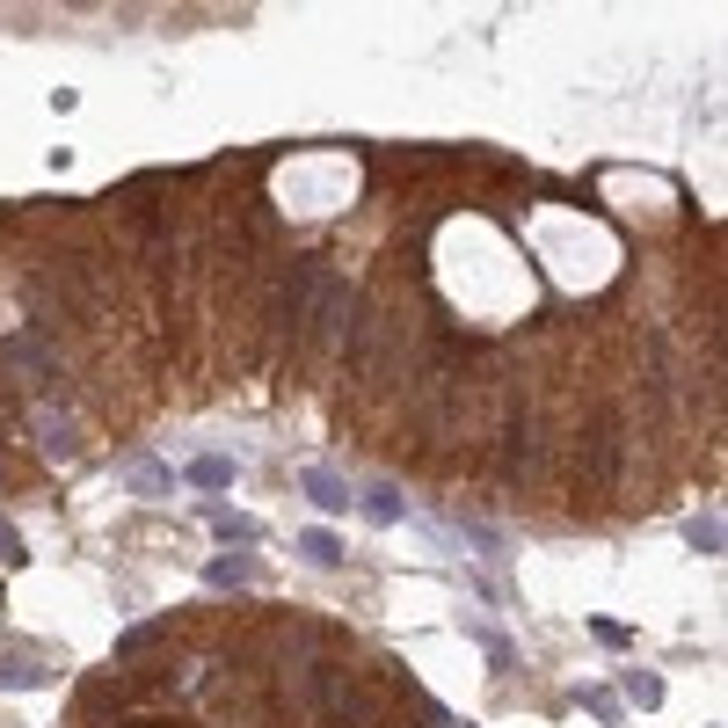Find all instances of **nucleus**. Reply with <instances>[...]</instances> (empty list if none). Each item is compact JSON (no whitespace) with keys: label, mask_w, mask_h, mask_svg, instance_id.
<instances>
[{"label":"nucleus","mask_w":728,"mask_h":728,"mask_svg":"<svg viewBox=\"0 0 728 728\" xmlns=\"http://www.w3.org/2000/svg\"><path fill=\"white\" fill-rule=\"evenodd\" d=\"M503 474H510V481H532V474H539V423H510V430H503Z\"/></svg>","instance_id":"nucleus-4"},{"label":"nucleus","mask_w":728,"mask_h":728,"mask_svg":"<svg viewBox=\"0 0 728 728\" xmlns=\"http://www.w3.org/2000/svg\"><path fill=\"white\" fill-rule=\"evenodd\" d=\"M205 524L226 539V547H256V539H262V524L248 518V510H226V503H205Z\"/></svg>","instance_id":"nucleus-8"},{"label":"nucleus","mask_w":728,"mask_h":728,"mask_svg":"<svg viewBox=\"0 0 728 728\" xmlns=\"http://www.w3.org/2000/svg\"><path fill=\"white\" fill-rule=\"evenodd\" d=\"M160 634H168L160 620H139V626H124V634H117V663H124V656H146V648H160Z\"/></svg>","instance_id":"nucleus-15"},{"label":"nucleus","mask_w":728,"mask_h":728,"mask_svg":"<svg viewBox=\"0 0 728 728\" xmlns=\"http://www.w3.org/2000/svg\"><path fill=\"white\" fill-rule=\"evenodd\" d=\"M626 699H634V707H663V677L656 670H626Z\"/></svg>","instance_id":"nucleus-16"},{"label":"nucleus","mask_w":728,"mask_h":728,"mask_svg":"<svg viewBox=\"0 0 728 728\" xmlns=\"http://www.w3.org/2000/svg\"><path fill=\"white\" fill-rule=\"evenodd\" d=\"M190 488H205V496H219V488H233V459H219V451H205V459H190Z\"/></svg>","instance_id":"nucleus-12"},{"label":"nucleus","mask_w":728,"mask_h":728,"mask_svg":"<svg viewBox=\"0 0 728 728\" xmlns=\"http://www.w3.org/2000/svg\"><path fill=\"white\" fill-rule=\"evenodd\" d=\"M583 467H590V481H597V488H612V481H620V437H612V430H590L583 437Z\"/></svg>","instance_id":"nucleus-7"},{"label":"nucleus","mask_w":728,"mask_h":728,"mask_svg":"<svg viewBox=\"0 0 728 728\" xmlns=\"http://www.w3.org/2000/svg\"><path fill=\"white\" fill-rule=\"evenodd\" d=\"M299 554H306L313 569H343V539H335L329 524H313V532H299Z\"/></svg>","instance_id":"nucleus-11"},{"label":"nucleus","mask_w":728,"mask_h":728,"mask_svg":"<svg viewBox=\"0 0 728 728\" xmlns=\"http://www.w3.org/2000/svg\"><path fill=\"white\" fill-rule=\"evenodd\" d=\"M0 561H8V569H15V561H30V554H22V532H15L8 518H0Z\"/></svg>","instance_id":"nucleus-19"},{"label":"nucleus","mask_w":728,"mask_h":728,"mask_svg":"<svg viewBox=\"0 0 728 728\" xmlns=\"http://www.w3.org/2000/svg\"><path fill=\"white\" fill-rule=\"evenodd\" d=\"M467 634H474V642H481V648H488V663H496V670H510V642H503V634H496V626H481V620H467Z\"/></svg>","instance_id":"nucleus-17"},{"label":"nucleus","mask_w":728,"mask_h":728,"mask_svg":"<svg viewBox=\"0 0 728 728\" xmlns=\"http://www.w3.org/2000/svg\"><path fill=\"white\" fill-rule=\"evenodd\" d=\"M30 430H37V451H44V459H59V467H66V459H81V423H73V416L44 408Z\"/></svg>","instance_id":"nucleus-2"},{"label":"nucleus","mask_w":728,"mask_h":728,"mask_svg":"<svg viewBox=\"0 0 728 728\" xmlns=\"http://www.w3.org/2000/svg\"><path fill=\"white\" fill-rule=\"evenodd\" d=\"M299 488H306V496H313L321 510H350V488L335 481L329 467H306V474H299Z\"/></svg>","instance_id":"nucleus-10"},{"label":"nucleus","mask_w":728,"mask_h":728,"mask_svg":"<svg viewBox=\"0 0 728 728\" xmlns=\"http://www.w3.org/2000/svg\"><path fill=\"white\" fill-rule=\"evenodd\" d=\"M590 634H597L605 648H626V626H612V620H590Z\"/></svg>","instance_id":"nucleus-20"},{"label":"nucleus","mask_w":728,"mask_h":728,"mask_svg":"<svg viewBox=\"0 0 728 728\" xmlns=\"http://www.w3.org/2000/svg\"><path fill=\"white\" fill-rule=\"evenodd\" d=\"M52 685V670L37 656H15V648H0V693H44Z\"/></svg>","instance_id":"nucleus-6"},{"label":"nucleus","mask_w":728,"mask_h":728,"mask_svg":"<svg viewBox=\"0 0 728 728\" xmlns=\"http://www.w3.org/2000/svg\"><path fill=\"white\" fill-rule=\"evenodd\" d=\"M467 728H474V721H467Z\"/></svg>","instance_id":"nucleus-21"},{"label":"nucleus","mask_w":728,"mask_h":728,"mask_svg":"<svg viewBox=\"0 0 728 728\" xmlns=\"http://www.w3.org/2000/svg\"><path fill=\"white\" fill-rule=\"evenodd\" d=\"M117 474H124V488H132V496H175V474L160 467L154 451H124Z\"/></svg>","instance_id":"nucleus-3"},{"label":"nucleus","mask_w":728,"mask_h":728,"mask_svg":"<svg viewBox=\"0 0 728 728\" xmlns=\"http://www.w3.org/2000/svg\"><path fill=\"white\" fill-rule=\"evenodd\" d=\"M364 518H372V524H401V518H408L401 488L394 481H372V488H364Z\"/></svg>","instance_id":"nucleus-9"},{"label":"nucleus","mask_w":728,"mask_h":728,"mask_svg":"<svg viewBox=\"0 0 728 728\" xmlns=\"http://www.w3.org/2000/svg\"><path fill=\"white\" fill-rule=\"evenodd\" d=\"M248 575H256V561H248V554H219V561L205 569V583H211V590H241Z\"/></svg>","instance_id":"nucleus-14"},{"label":"nucleus","mask_w":728,"mask_h":728,"mask_svg":"<svg viewBox=\"0 0 728 728\" xmlns=\"http://www.w3.org/2000/svg\"><path fill=\"white\" fill-rule=\"evenodd\" d=\"M685 547H693V554H721V518H714V510H693V518H685Z\"/></svg>","instance_id":"nucleus-13"},{"label":"nucleus","mask_w":728,"mask_h":728,"mask_svg":"<svg viewBox=\"0 0 728 728\" xmlns=\"http://www.w3.org/2000/svg\"><path fill=\"white\" fill-rule=\"evenodd\" d=\"M306 707L329 714L335 728H364V721H372V693H364V677L343 670V663H313V670H306Z\"/></svg>","instance_id":"nucleus-1"},{"label":"nucleus","mask_w":728,"mask_h":728,"mask_svg":"<svg viewBox=\"0 0 728 728\" xmlns=\"http://www.w3.org/2000/svg\"><path fill=\"white\" fill-rule=\"evenodd\" d=\"M583 707H590V714H597V721H620V699H612V693H605V685H590V693H583Z\"/></svg>","instance_id":"nucleus-18"},{"label":"nucleus","mask_w":728,"mask_h":728,"mask_svg":"<svg viewBox=\"0 0 728 728\" xmlns=\"http://www.w3.org/2000/svg\"><path fill=\"white\" fill-rule=\"evenodd\" d=\"M0 364H22L30 379H59V357L37 343V335H8V343H0Z\"/></svg>","instance_id":"nucleus-5"}]
</instances>
